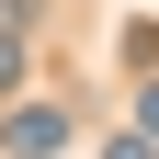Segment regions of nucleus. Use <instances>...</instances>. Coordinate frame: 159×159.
Masks as SVG:
<instances>
[{"label": "nucleus", "mask_w": 159, "mask_h": 159, "mask_svg": "<svg viewBox=\"0 0 159 159\" xmlns=\"http://www.w3.org/2000/svg\"><path fill=\"white\" fill-rule=\"evenodd\" d=\"M68 114H57V102H11V114H0V159H57V148H68Z\"/></svg>", "instance_id": "obj_1"}, {"label": "nucleus", "mask_w": 159, "mask_h": 159, "mask_svg": "<svg viewBox=\"0 0 159 159\" xmlns=\"http://www.w3.org/2000/svg\"><path fill=\"white\" fill-rule=\"evenodd\" d=\"M136 136H159V80H148V91H136Z\"/></svg>", "instance_id": "obj_3"}, {"label": "nucleus", "mask_w": 159, "mask_h": 159, "mask_svg": "<svg viewBox=\"0 0 159 159\" xmlns=\"http://www.w3.org/2000/svg\"><path fill=\"white\" fill-rule=\"evenodd\" d=\"M11 80H23V23L0 34V91H11Z\"/></svg>", "instance_id": "obj_2"}, {"label": "nucleus", "mask_w": 159, "mask_h": 159, "mask_svg": "<svg viewBox=\"0 0 159 159\" xmlns=\"http://www.w3.org/2000/svg\"><path fill=\"white\" fill-rule=\"evenodd\" d=\"M102 159H148V136H114V148H102Z\"/></svg>", "instance_id": "obj_4"}]
</instances>
